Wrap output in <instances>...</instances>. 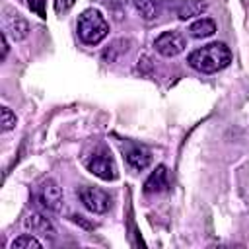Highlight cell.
<instances>
[{"instance_id": "30bf717a", "label": "cell", "mask_w": 249, "mask_h": 249, "mask_svg": "<svg viewBox=\"0 0 249 249\" xmlns=\"http://www.w3.org/2000/svg\"><path fill=\"white\" fill-rule=\"evenodd\" d=\"M216 33V23L210 18H200L189 25V35L195 39H206Z\"/></svg>"}, {"instance_id": "9c48e42d", "label": "cell", "mask_w": 249, "mask_h": 249, "mask_svg": "<svg viewBox=\"0 0 249 249\" xmlns=\"http://www.w3.org/2000/svg\"><path fill=\"white\" fill-rule=\"evenodd\" d=\"M126 161H128V165L130 167H134V169H146L148 165H150V161H152V154H150V150L148 148H144V146H132L130 150H126Z\"/></svg>"}, {"instance_id": "ba28073f", "label": "cell", "mask_w": 249, "mask_h": 249, "mask_svg": "<svg viewBox=\"0 0 249 249\" xmlns=\"http://www.w3.org/2000/svg\"><path fill=\"white\" fill-rule=\"evenodd\" d=\"M25 228L31 233H37V235H54V226L51 224L49 218H45L39 212H31L25 218Z\"/></svg>"}, {"instance_id": "2e32d148", "label": "cell", "mask_w": 249, "mask_h": 249, "mask_svg": "<svg viewBox=\"0 0 249 249\" xmlns=\"http://www.w3.org/2000/svg\"><path fill=\"white\" fill-rule=\"evenodd\" d=\"M45 2H47V0H29L27 4H29V8H31V12H35L39 18H47Z\"/></svg>"}, {"instance_id": "9a60e30c", "label": "cell", "mask_w": 249, "mask_h": 249, "mask_svg": "<svg viewBox=\"0 0 249 249\" xmlns=\"http://www.w3.org/2000/svg\"><path fill=\"white\" fill-rule=\"evenodd\" d=\"M16 126V115L12 113L10 107H2V130L8 132Z\"/></svg>"}, {"instance_id": "7c38bea8", "label": "cell", "mask_w": 249, "mask_h": 249, "mask_svg": "<svg viewBox=\"0 0 249 249\" xmlns=\"http://www.w3.org/2000/svg\"><path fill=\"white\" fill-rule=\"evenodd\" d=\"M138 14L144 18V19H154L160 16V10H161V0H132Z\"/></svg>"}, {"instance_id": "4fadbf2b", "label": "cell", "mask_w": 249, "mask_h": 249, "mask_svg": "<svg viewBox=\"0 0 249 249\" xmlns=\"http://www.w3.org/2000/svg\"><path fill=\"white\" fill-rule=\"evenodd\" d=\"M206 10V2L204 0H185L177 12L179 19H191L195 16H200Z\"/></svg>"}, {"instance_id": "3957f363", "label": "cell", "mask_w": 249, "mask_h": 249, "mask_svg": "<svg viewBox=\"0 0 249 249\" xmlns=\"http://www.w3.org/2000/svg\"><path fill=\"white\" fill-rule=\"evenodd\" d=\"M86 167H88L95 177H99V179H103V181H115V179L119 177L115 160H113L111 154H109L107 150H103V148L86 160Z\"/></svg>"}, {"instance_id": "5bb4252c", "label": "cell", "mask_w": 249, "mask_h": 249, "mask_svg": "<svg viewBox=\"0 0 249 249\" xmlns=\"http://www.w3.org/2000/svg\"><path fill=\"white\" fill-rule=\"evenodd\" d=\"M41 247H43L41 241L31 233H23L12 241V249H41Z\"/></svg>"}, {"instance_id": "52a82bcc", "label": "cell", "mask_w": 249, "mask_h": 249, "mask_svg": "<svg viewBox=\"0 0 249 249\" xmlns=\"http://www.w3.org/2000/svg\"><path fill=\"white\" fill-rule=\"evenodd\" d=\"M167 185H169L167 167H165V165H158V167L150 173V177L146 179V183H144V193H146V195L161 193V191L167 189Z\"/></svg>"}, {"instance_id": "7a4b0ae2", "label": "cell", "mask_w": 249, "mask_h": 249, "mask_svg": "<svg viewBox=\"0 0 249 249\" xmlns=\"http://www.w3.org/2000/svg\"><path fill=\"white\" fill-rule=\"evenodd\" d=\"M109 33V23L101 16L99 10H84L78 18V37L86 45H97L101 43Z\"/></svg>"}, {"instance_id": "6da1fadb", "label": "cell", "mask_w": 249, "mask_h": 249, "mask_svg": "<svg viewBox=\"0 0 249 249\" xmlns=\"http://www.w3.org/2000/svg\"><path fill=\"white\" fill-rule=\"evenodd\" d=\"M187 62L191 68L202 72V74H212L222 68H226L231 62V51L226 43H208L196 51H193L187 56Z\"/></svg>"}, {"instance_id": "5b68a950", "label": "cell", "mask_w": 249, "mask_h": 249, "mask_svg": "<svg viewBox=\"0 0 249 249\" xmlns=\"http://www.w3.org/2000/svg\"><path fill=\"white\" fill-rule=\"evenodd\" d=\"M154 49L161 56H177L179 53L185 51V37L179 31H163L154 41Z\"/></svg>"}, {"instance_id": "8992f818", "label": "cell", "mask_w": 249, "mask_h": 249, "mask_svg": "<svg viewBox=\"0 0 249 249\" xmlns=\"http://www.w3.org/2000/svg\"><path fill=\"white\" fill-rule=\"evenodd\" d=\"M37 198L47 210L58 212L62 208V191L56 185V181H53V179H47L41 183V187L37 191Z\"/></svg>"}, {"instance_id": "8fae6325", "label": "cell", "mask_w": 249, "mask_h": 249, "mask_svg": "<svg viewBox=\"0 0 249 249\" xmlns=\"http://www.w3.org/2000/svg\"><path fill=\"white\" fill-rule=\"evenodd\" d=\"M4 31L6 33H12V37L16 41H19V39H25L27 37L29 25H27V21L19 14H14L12 18H6V29Z\"/></svg>"}, {"instance_id": "e0dca14e", "label": "cell", "mask_w": 249, "mask_h": 249, "mask_svg": "<svg viewBox=\"0 0 249 249\" xmlns=\"http://www.w3.org/2000/svg\"><path fill=\"white\" fill-rule=\"evenodd\" d=\"M74 2L76 0H56L54 2V10L60 14V12H66V10H70L72 6H74Z\"/></svg>"}, {"instance_id": "277c9868", "label": "cell", "mask_w": 249, "mask_h": 249, "mask_svg": "<svg viewBox=\"0 0 249 249\" xmlns=\"http://www.w3.org/2000/svg\"><path fill=\"white\" fill-rule=\"evenodd\" d=\"M80 200L93 214H103L111 208V196L97 187H84L80 191Z\"/></svg>"}, {"instance_id": "ac0fdd59", "label": "cell", "mask_w": 249, "mask_h": 249, "mask_svg": "<svg viewBox=\"0 0 249 249\" xmlns=\"http://www.w3.org/2000/svg\"><path fill=\"white\" fill-rule=\"evenodd\" d=\"M8 54V39H6V31H2V58H6Z\"/></svg>"}]
</instances>
